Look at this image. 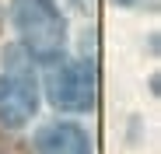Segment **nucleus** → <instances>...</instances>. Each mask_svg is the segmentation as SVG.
<instances>
[{
  "mask_svg": "<svg viewBox=\"0 0 161 154\" xmlns=\"http://www.w3.org/2000/svg\"><path fill=\"white\" fill-rule=\"evenodd\" d=\"M14 28L25 42V53L35 60H60L67 46V25L53 0H14Z\"/></svg>",
  "mask_w": 161,
  "mask_h": 154,
  "instance_id": "obj_1",
  "label": "nucleus"
},
{
  "mask_svg": "<svg viewBox=\"0 0 161 154\" xmlns=\"http://www.w3.org/2000/svg\"><path fill=\"white\" fill-rule=\"evenodd\" d=\"M39 91H35V74L25 53L14 46L7 49L4 74H0V126L4 130H18L35 116Z\"/></svg>",
  "mask_w": 161,
  "mask_h": 154,
  "instance_id": "obj_2",
  "label": "nucleus"
},
{
  "mask_svg": "<svg viewBox=\"0 0 161 154\" xmlns=\"http://www.w3.org/2000/svg\"><path fill=\"white\" fill-rule=\"evenodd\" d=\"M46 91L60 112H88L95 105V67L88 60L56 63L46 74Z\"/></svg>",
  "mask_w": 161,
  "mask_h": 154,
  "instance_id": "obj_3",
  "label": "nucleus"
},
{
  "mask_svg": "<svg viewBox=\"0 0 161 154\" xmlns=\"http://www.w3.org/2000/svg\"><path fill=\"white\" fill-rule=\"evenodd\" d=\"M35 151L39 154H91V140L74 123H49L35 133Z\"/></svg>",
  "mask_w": 161,
  "mask_h": 154,
  "instance_id": "obj_4",
  "label": "nucleus"
},
{
  "mask_svg": "<svg viewBox=\"0 0 161 154\" xmlns=\"http://www.w3.org/2000/svg\"><path fill=\"white\" fill-rule=\"evenodd\" d=\"M123 7H147V11H158V0H116Z\"/></svg>",
  "mask_w": 161,
  "mask_h": 154,
  "instance_id": "obj_5",
  "label": "nucleus"
}]
</instances>
